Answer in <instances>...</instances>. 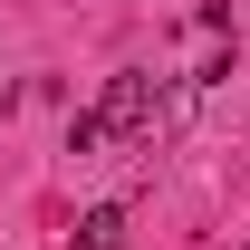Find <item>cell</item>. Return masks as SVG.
I'll return each mask as SVG.
<instances>
[{
    "instance_id": "3",
    "label": "cell",
    "mask_w": 250,
    "mask_h": 250,
    "mask_svg": "<svg viewBox=\"0 0 250 250\" xmlns=\"http://www.w3.org/2000/svg\"><path fill=\"white\" fill-rule=\"evenodd\" d=\"M96 145H116V135H106L96 106H77V116H67V154H96Z\"/></svg>"
},
{
    "instance_id": "2",
    "label": "cell",
    "mask_w": 250,
    "mask_h": 250,
    "mask_svg": "<svg viewBox=\"0 0 250 250\" xmlns=\"http://www.w3.org/2000/svg\"><path fill=\"white\" fill-rule=\"evenodd\" d=\"M77 250H125V202H96L77 221Z\"/></svg>"
},
{
    "instance_id": "1",
    "label": "cell",
    "mask_w": 250,
    "mask_h": 250,
    "mask_svg": "<svg viewBox=\"0 0 250 250\" xmlns=\"http://www.w3.org/2000/svg\"><path fill=\"white\" fill-rule=\"evenodd\" d=\"M96 116H106V135H116V145H145V135H154V116H164V96H154V77H145V67H125V77H106Z\"/></svg>"
}]
</instances>
